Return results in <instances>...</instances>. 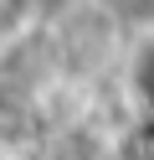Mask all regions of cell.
Returning a JSON list of instances; mask_svg holds the SVG:
<instances>
[{"label": "cell", "instance_id": "1", "mask_svg": "<svg viewBox=\"0 0 154 160\" xmlns=\"http://www.w3.org/2000/svg\"><path fill=\"white\" fill-rule=\"evenodd\" d=\"M26 5H31V0H0V31H5V36H10V26L26 16Z\"/></svg>", "mask_w": 154, "mask_h": 160}, {"label": "cell", "instance_id": "2", "mask_svg": "<svg viewBox=\"0 0 154 160\" xmlns=\"http://www.w3.org/2000/svg\"><path fill=\"white\" fill-rule=\"evenodd\" d=\"M0 47H5V31H0Z\"/></svg>", "mask_w": 154, "mask_h": 160}]
</instances>
